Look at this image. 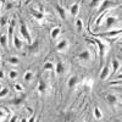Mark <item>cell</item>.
I'll return each mask as SVG.
<instances>
[{
  "label": "cell",
  "mask_w": 122,
  "mask_h": 122,
  "mask_svg": "<svg viewBox=\"0 0 122 122\" xmlns=\"http://www.w3.org/2000/svg\"><path fill=\"white\" fill-rule=\"evenodd\" d=\"M117 84L121 86V78H120L118 81H114V82H111V83H110V86H117Z\"/></svg>",
  "instance_id": "cell-34"
},
{
  "label": "cell",
  "mask_w": 122,
  "mask_h": 122,
  "mask_svg": "<svg viewBox=\"0 0 122 122\" xmlns=\"http://www.w3.org/2000/svg\"><path fill=\"white\" fill-rule=\"evenodd\" d=\"M12 44L15 45V48H16L17 50H21V49H22V42H21V39H20L18 36H15V37H14Z\"/></svg>",
  "instance_id": "cell-16"
},
{
  "label": "cell",
  "mask_w": 122,
  "mask_h": 122,
  "mask_svg": "<svg viewBox=\"0 0 122 122\" xmlns=\"http://www.w3.org/2000/svg\"><path fill=\"white\" fill-rule=\"evenodd\" d=\"M94 117L97 120H101V118H103V112H101V110L98 106L94 107Z\"/></svg>",
  "instance_id": "cell-23"
},
{
  "label": "cell",
  "mask_w": 122,
  "mask_h": 122,
  "mask_svg": "<svg viewBox=\"0 0 122 122\" xmlns=\"http://www.w3.org/2000/svg\"><path fill=\"white\" fill-rule=\"evenodd\" d=\"M76 26H77V29L78 30H82L83 29V22H82V20H76Z\"/></svg>",
  "instance_id": "cell-28"
},
{
  "label": "cell",
  "mask_w": 122,
  "mask_h": 122,
  "mask_svg": "<svg viewBox=\"0 0 122 122\" xmlns=\"http://www.w3.org/2000/svg\"><path fill=\"white\" fill-rule=\"evenodd\" d=\"M60 33H61V28H60V27H55V28L51 30V34H50V37H51L53 40H55V39L60 36Z\"/></svg>",
  "instance_id": "cell-20"
},
{
  "label": "cell",
  "mask_w": 122,
  "mask_h": 122,
  "mask_svg": "<svg viewBox=\"0 0 122 122\" xmlns=\"http://www.w3.org/2000/svg\"><path fill=\"white\" fill-rule=\"evenodd\" d=\"M66 46H67V40L66 39H62L61 42L56 45V49L57 50H64V49H66Z\"/></svg>",
  "instance_id": "cell-24"
},
{
  "label": "cell",
  "mask_w": 122,
  "mask_h": 122,
  "mask_svg": "<svg viewBox=\"0 0 122 122\" xmlns=\"http://www.w3.org/2000/svg\"><path fill=\"white\" fill-rule=\"evenodd\" d=\"M54 70H55V72H56V75H57V76H59V75H61V73L64 72V65H62V62H61V61H59V62L55 65Z\"/></svg>",
  "instance_id": "cell-19"
},
{
  "label": "cell",
  "mask_w": 122,
  "mask_h": 122,
  "mask_svg": "<svg viewBox=\"0 0 122 122\" xmlns=\"http://www.w3.org/2000/svg\"><path fill=\"white\" fill-rule=\"evenodd\" d=\"M77 83H78V77H77V76H71V77L68 78L67 86H68V88H70V89H72Z\"/></svg>",
  "instance_id": "cell-11"
},
{
  "label": "cell",
  "mask_w": 122,
  "mask_h": 122,
  "mask_svg": "<svg viewBox=\"0 0 122 122\" xmlns=\"http://www.w3.org/2000/svg\"><path fill=\"white\" fill-rule=\"evenodd\" d=\"M7 61L11 65H18L20 64V59L17 57V56H10L9 59H7Z\"/></svg>",
  "instance_id": "cell-25"
},
{
  "label": "cell",
  "mask_w": 122,
  "mask_h": 122,
  "mask_svg": "<svg viewBox=\"0 0 122 122\" xmlns=\"http://www.w3.org/2000/svg\"><path fill=\"white\" fill-rule=\"evenodd\" d=\"M12 7V4H7V6H6V9L9 10V9H11Z\"/></svg>",
  "instance_id": "cell-38"
},
{
  "label": "cell",
  "mask_w": 122,
  "mask_h": 122,
  "mask_svg": "<svg viewBox=\"0 0 122 122\" xmlns=\"http://www.w3.org/2000/svg\"><path fill=\"white\" fill-rule=\"evenodd\" d=\"M99 3H100V0H92L90 4H89V7L94 9V7H97V6H98V4H99Z\"/></svg>",
  "instance_id": "cell-31"
},
{
  "label": "cell",
  "mask_w": 122,
  "mask_h": 122,
  "mask_svg": "<svg viewBox=\"0 0 122 122\" xmlns=\"http://www.w3.org/2000/svg\"><path fill=\"white\" fill-rule=\"evenodd\" d=\"M92 86H93V81H92V79H88L87 82H86V87L88 88V90L92 89Z\"/></svg>",
  "instance_id": "cell-33"
},
{
  "label": "cell",
  "mask_w": 122,
  "mask_h": 122,
  "mask_svg": "<svg viewBox=\"0 0 122 122\" xmlns=\"http://www.w3.org/2000/svg\"><path fill=\"white\" fill-rule=\"evenodd\" d=\"M122 33V30L121 29H115V30H110V32H105V33H94L95 37H101V38H114L116 36H120Z\"/></svg>",
  "instance_id": "cell-4"
},
{
  "label": "cell",
  "mask_w": 122,
  "mask_h": 122,
  "mask_svg": "<svg viewBox=\"0 0 122 122\" xmlns=\"http://www.w3.org/2000/svg\"><path fill=\"white\" fill-rule=\"evenodd\" d=\"M77 59L82 60V61H88V60L90 59V51H89V50H84L83 53H81V54L77 56Z\"/></svg>",
  "instance_id": "cell-13"
},
{
  "label": "cell",
  "mask_w": 122,
  "mask_h": 122,
  "mask_svg": "<svg viewBox=\"0 0 122 122\" xmlns=\"http://www.w3.org/2000/svg\"><path fill=\"white\" fill-rule=\"evenodd\" d=\"M7 43H9V40H7V36L6 34H1L0 36V46L6 49L7 48Z\"/></svg>",
  "instance_id": "cell-17"
},
{
  "label": "cell",
  "mask_w": 122,
  "mask_h": 122,
  "mask_svg": "<svg viewBox=\"0 0 122 122\" xmlns=\"http://www.w3.org/2000/svg\"><path fill=\"white\" fill-rule=\"evenodd\" d=\"M3 89V86H1V83H0V90H1Z\"/></svg>",
  "instance_id": "cell-40"
},
{
  "label": "cell",
  "mask_w": 122,
  "mask_h": 122,
  "mask_svg": "<svg viewBox=\"0 0 122 122\" xmlns=\"http://www.w3.org/2000/svg\"><path fill=\"white\" fill-rule=\"evenodd\" d=\"M7 23V16H3L0 18V27H4Z\"/></svg>",
  "instance_id": "cell-30"
},
{
  "label": "cell",
  "mask_w": 122,
  "mask_h": 122,
  "mask_svg": "<svg viewBox=\"0 0 122 122\" xmlns=\"http://www.w3.org/2000/svg\"><path fill=\"white\" fill-rule=\"evenodd\" d=\"M10 121H20V118H17V116H12V118Z\"/></svg>",
  "instance_id": "cell-35"
},
{
  "label": "cell",
  "mask_w": 122,
  "mask_h": 122,
  "mask_svg": "<svg viewBox=\"0 0 122 122\" xmlns=\"http://www.w3.org/2000/svg\"><path fill=\"white\" fill-rule=\"evenodd\" d=\"M0 6H1V4H0Z\"/></svg>",
  "instance_id": "cell-41"
},
{
  "label": "cell",
  "mask_w": 122,
  "mask_h": 122,
  "mask_svg": "<svg viewBox=\"0 0 122 122\" xmlns=\"http://www.w3.org/2000/svg\"><path fill=\"white\" fill-rule=\"evenodd\" d=\"M27 111H28V112H29V114H32V112H33V110H32V109H30V107H27Z\"/></svg>",
  "instance_id": "cell-37"
},
{
  "label": "cell",
  "mask_w": 122,
  "mask_h": 122,
  "mask_svg": "<svg viewBox=\"0 0 122 122\" xmlns=\"http://www.w3.org/2000/svg\"><path fill=\"white\" fill-rule=\"evenodd\" d=\"M3 117H5V114L3 112V111H0V120H1Z\"/></svg>",
  "instance_id": "cell-36"
},
{
  "label": "cell",
  "mask_w": 122,
  "mask_h": 122,
  "mask_svg": "<svg viewBox=\"0 0 122 122\" xmlns=\"http://www.w3.org/2000/svg\"><path fill=\"white\" fill-rule=\"evenodd\" d=\"M112 6H117V3L112 1V0H104L103 4H101V6L98 10V15L101 14L103 11H105V10H110V7H112Z\"/></svg>",
  "instance_id": "cell-3"
},
{
  "label": "cell",
  "mask_w": 122,
  "mask_h": 122,
  "mask_svg": "<svg viewBox=\"0 0 122 122\" xmlns=\"http://www.w3.org/2000/svg\"><path fill=\"white\" fill-rule=\"evenodd\" d=\"M105 100H106V103L110 104V105H115L117 103V97L114 95V94H107L105 97Z\"/></svg>",
  "instance_id": "cell-10"
},
{
  "label": "cell",
  "mask_w": 122,
  "mask_h": 122,
  "mask_svg": "<svg viewBox=\"0 0 122 122\" xmlns=\"http://www.w3.org/2000/svg\"><path fill=\"white\" fill-rule=\"evenodd\" d=\"M116 22H117V18H116L115 16H107V17L105 18L104 27H105V28H110V27H112Z\"/></svg>",
  "instance_id": "cell-6"
},
{
  "label": "cell",
  "mask_w": 122,
  "mask_h": 122,
  "mask_svg": "<svg viewBox=\"0 0 122 122\" xmlns=\"http://www.w3.org/2000/svg\"><path fill=\"white\" fill-rule=\"evenodd\" d=\"M70 12H71V15H72L73 17H76L78 15V12H79V4L78 3H75L72 6L70 7Z\"/></svg>",
  "instance_id": "cell-12"
},
{
  "label": "cell",
  "mask_w": 122,
  "mask_h": 122,
  "mask_svg": "<svg viewBox=\"0 0 122 122\" xmlns=\"http://www.w3.org/2000/svg\"><path fill=\"white\" fill-rule=\"evenodd\" d=\"M14 26H15V20L11 21V25L9 27V33H7V40H9V44L11 45L12 44V40H14Z\"/></svg>",
  "instance_id": "cell-7"
},
{
  "label": "cell",
  "mask_w": 122,
  "mask_h": 122,
  "mask_svg": "<svg viewBox=\"0 0 122 122\" xmlns=\"http://www.w3.org/2000/svg\"><path fill=\"white\" fill-rule=\"evenodd\" d=\"M14 88H15L16 92H23V86L20 84V83H16V84L14 86Z\"/></svg>",
  "instance_id": "cell-32"
},
{
  "label": "cell",
  "mask_w": 122,
  "mask_h": 122,
  "mask_svg": "<svg viewBox=\"0 0 122 122\" xmlns=\"http://www.w3.org/2000/svg\"><path fill=\"white\" fill-rule=\"evenodd\" d=\"M0 78H4V72L3 71H0Z\"/></svg>",
  "instance_id": "cell-39"
},
{
  "label": "cell",
  "mask_w": 122,
  "mask_h": 122,
  "mask_svg": "<svg viewBox=\"0 0 122 122\" xmlns=\"http://www.w3.org/2000/svg\"><path fill=\"white\" fill-rule=\"evenodd\" d=\"M45 89H46V83L44 82L43 79H40L39 83H38V92L39 93H44Z\"/></svg>",
  "instance_id": "cell-21"
},
{
  "label": "cell",
  "mask_w": 122,
  "mask_h": 122,
  "mask_svg": "<svg viewBox=\"0 0 122 122\" xmlns=\"http://www.w3.org/2000/svg\"><path fill=\"white\" fill-rule=\"evenodd\" d=\"M120 66H121L120 60L114 59V60H112V62H111V68H112V76H115V75H116L117 70H120Z\"/></svg>",
  "instance_id": "cell-9"
},
{
  "label": "cell",
  "mask_w": 122,
  "mask_h": 122,
  "mask_svg": "<svg viewBox=\"0 0 122 122\" xmlns=\"http://www.w3.org/2000/svg\"><path fill=\"white\" fill-rule=\"evenodd\" d=\"M56 11H57V14L60 15L61 20H66V11H65V9H64L62 6L56 5Z\"/></svg>",
  "instance_id": "cell-18"
},
{
  "label": "cell",
  "mask_w": 122,
  "mask_h": 122,
  "mask_svg": "<svg viewBox=\"0 0 122 122\" xmlns=\"http://www.w3.org/2000/svg\"><path fill=\"white\" fill-rule=\"evenodd\" d=\"M87 40H89V42H92V43H94L98 46V49H99V56H100V64H103L105 54H106V51L109 50V44L103 43L100 39H97V38H88Z\"/></svg>",
  "instance_id": "cell-1"
},
{
  "label": "cell",
  "mask_w": 122,
  "mask_h": 122,
  "mask_svg": "<svg viewBox=\"0 0 122 122\" xmlns=\"http://www.w3.org/2000/svg\"><path fill=\"white\" fill-rule=\"evenodd\" d=\"M26 98H27V95H26V94H21L20 97L14 98V99L11 100V104H12V105H20V104H22L23 101L26 100Z\"/></svg>",
  "instance_id": "cell-8"
},
{
  "label": "cell",
  "mask_w": 122,
  "mask_h": 122,
  "mask_svg": "<svg viewBox=\"0 0 122 122\" xmlns=\"http://www.w3.org/2000/svg\"><path fill=\"white\" fill-rule=\"evenodd\" d=\"M30 14H32V16L36 20H44V14L40 12V11H37L34 9H30Z\"/></svg>",
  "instance_id": "cell-15"
},
{
  "label": "cell",
  "mask_w": 122,
  "mask_h": 122,
  "mask_svg": "<svg viewBox=\"0 0 122 122\" xmlns=\"http://www.w3.org/2000/svg\"><path fill=\"white\" fill-rule=\"evenodd\" d=\"M20 32H21V34H22L23 39L26 40V42H27L28 44L32 43V37H30V33H29V30H28V28H27V26H26L25 21H22V20L20 21Z\"/></svg>",
  "instance_id": "cell-2"
},
{
  "label": "cell",
  "mask_w": 122,
  "mask_h": 122,
  "mask_svg": "<svg viewBox=\"0 0 122 122\" xmlns=\"http://www.w3.org/2000/svg\"><path fill=\"white\" fill-rule=\"evenodd\" d=\"M54 67H55V65L51 62V61H48V62H45L43 65V70H45V71H53Z\"/></svg>",
  "instance_id": "cell-22"
},
{
  "label": "cell",
  "mask_w": 122,
  "mask_h": 122,
  "mask_svg": "<svg viewBox=\"0 0 122 122\" xmlns=\"http://www.w3.org/2000/svg\"><path fill=\"white\" fill-rule=\"evenodd\" d=\"M23 79L26 81V82H29V81H32V79H33V72H30V71H27V72L25 73Z\"/></svg>",
  "instance_id": "cell-26"
},
{
  "label": "cell",
  "mask_w": 122,
  "mask_h": 122,
  "mask_svg": "<svg viewBox=\"0 0 122 122\" xmlns=\"http://www.w3.org/2000/svg\"><path fill=\"white\" fill-rule=\"evenodd\" d=\"M110 71H111V66L107 64V65H105L104 67H103V70H101V72H100V79L101 81H105L109 76H110Z\"/></svg>",
  "instance_id": "cell-5"
},
{
  "label": "cell",
  "mask_w": 122,
  "mask_h": 122,
  "mask_svg": "<svg viewBox=\"0 0 122 122\" xmlns=\"http://www.w3.org/2000/svg\"><path fill=\"white\" fill-rule=\"evenodd\" d=\"M7 94H9V89L7 88H3L1 90H0V98H5Z\"/></svg>",
  "instance_id": "cell-29"
},
{
  "label": "cell",
  "mask_w": 122,
  "mask_h": 122,
  "mask_svg": "<svg viewBox=\"0 0 122 122\" xmlns=\"http://www.w3.org/2000/svg\"><path fill=\"white\" fill-rule=\"evenodd\" d=\"M17 76H18V72H17V71H15V70H11L9 72V78L10 79H15V78H17Z\"/></svg>",
  "instance_id": "cell-27"
},
{
  "label": "cell",
  "mask_w": 122,
  "mask_h": 122,
  "mask_svg": "<svg viewBox=\"0 0 122 122\" xmlns=\"http://www.w3.org/2000/svg\"><path fill=\"white\" fill-rule=\"evenodd\" d=\"M38 49H39V40H36L34 43H30V44L28 45L29 53H37Z\"/></svg>",
  "instance_id": "cell-14"
}]
</instances>
